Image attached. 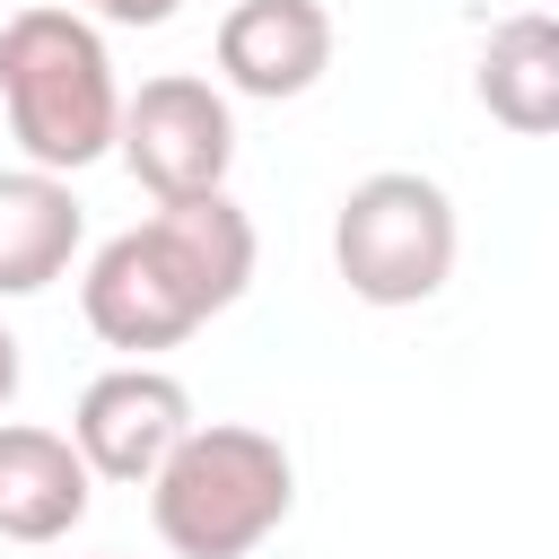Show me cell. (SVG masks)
Returning a JSON list of instances; mask_svg holds the SVG:
<instances>
[{
  "instance_id": "4fadbf2b",
  "label": "cell",
  "mask_w": 559,
  "mask_h": 559,
  "mask_svg": "<svg viewBox=\"0 0 559 559\" xmlns=\"http://www.w3.org/2000/svg\"><path fill=\"white\" fill-rule=\"evenodd\" d=\"M550 9H559V0H550Z\"/></svg>"
},
{
  "instance_id": "52a82bcc",
  "label": "cell",
  "mask_w": 559,
  "mask_h": 559,
  "mask_svg": "<svg viewBox=\"0 0 559 559\" xmlns=\"http://www.w3.org/2000/svg\"><path fill=\"white\" fill-rule=\"evenodd\" d=\"M218 79L236 96H306L323 70H332V9L323 0H236L218 17Z\"/></svg>"
},
{
  "instance_id": "ba28073f",
  "label": "cell",
  "mask_w": 559,
  "mask_h": 559,
  "mask_svg": "<svg viewBox=\"0 0 559 559\" xmlns=\"http://www.w3.org/2000/svg\"><path fill=\"white\" fill-rule=\"evenodd\" d=\"M87 498H96V472L61 428L0 419V542L44 550L87 524Z\"/></svg>"
},
{
  "instance_id": "7c38bea8",
  "label": "cell",
  "mask_w": 559,
  "mask_h": 559,
  "mask_svg": "<svg viewBox=\"0 0 559 559\" xmlns=\"http://www.w3.org/2000/svg\"><path fill=\"white\" fill-rule=\"evenodd\" d=\"M17 384H26V349H17V332L0 323V411L17 402Z\"/></svg>"
},
{
  "instance_id": "5b68a950",
  "label": "cell",
  "mask_w": 559,
  "mask_h": 559,
  "mask_svg": "<svg viewBox=\"0 0 559 559\" xmlns=\"http://www.w3.org/2000/svg\"><path fill=\"white\" fill-rule=\"evenodd\" d=\"M114 157L131 166V183H140L148 201H201V192H227V166H236V114H227V87H210V79H192V70L140 79V96H122Z\"/></svg>"
},
{
  "instance_id": "277c9868",
  "label": "cell",
  "mask_w": 559,
  "mask_h": 559,
  "mask_svg": "<svg viewBox=\"0 0 559 559\" xmlns=\"http://www.w3.org/2000/svg\"><path fill=\"white\" fill-rule=\"evenodd\" d=\"M454 253H463V218L445 183L419 166H376L332 210V271L358 306H428L454 280Z\"/></svg>"
},
{
  "instance_id": "7a4b0ae2",
  "label": "cell",
  "mask_w": 559,
  "mask_h": 559,
  "mask_svg": "<svg viewBox=\"0 0 559 559\" xmlns=\"http://www.w3.org/2000/svg\"><path fill=\"white\" fill-rule=\"evenodd\" d=\"M0 114H9V140L26 148V166H44V175H79L114 148L122 87H114V52L87 9L35 0L0 26Z\"/></svg>"
},
{
  "instance_id": "8fae6325",
  "label": "cell",
  "mask_w": 559,
  "mask_h": 559,
  "mask_svg": "<svg viewBox=\"0 0 559 559\" xmlns=\"http://www.w3.org/2000/svg\"><path fill=\"white\" fill-rule=\"evenodd\" d=\"M70 9H87V17H105V26H166L183 0H70Z\"/></svg>"
},
{
  "instance_id": "8992f818",
  "label": "cell",
  "mask_w": 559,
  "mask_h": 559,
  "mask_svg": "<svg viewBox=\"0 0 559 559\" xmlns=\"http://www.w3.org/2000/svg\"><path fill=\"white\" fill-rule=\"evenodd\" d=\"M183 437H192V393H183V376H166V367H148V358L105 367V376L79 393V411H70V445H79L87 472L114 480V489H148L157 463H166Z\"/></svg>"
},
{
  "instance_id": "3957f363",
  "label": "cell",
  "mask_w": 559,
  "mask_h": 559,
  "mask_svg": "<svg viewBox=\"0 0 559 559\" xmlns=\"http://www.w3.org/2000/svg\"><path fill=\"white\" fill-rule=\"evenodd\" d=\"M297 507V463L271 428L245 419H192V437L148 480V524L175 559H245L262 550Z\"/></svg>"
},
{
  "instance_id": "6da1fadb",
  "label": "cell",
  "mask_w": 559,
  "mask_h": 559,
  "mask_svg": "<svg viewBox=\"0 0 559 559\" xmlns=\"http://www.w3.org/2000/svg\"><path fill=\"white\" fill-rule=\"evenodd\" d=\"M245 288H253V218L227 192H201V201H157L140 227L105 236L87 253L79 314L105 349L148 358V349L192 341Z\"/></svg>"
},
{
  "instance_id": "9c48e42d",
  "label": "cell",
  "mask_w": 559,
  "mask_h": 559,
  "mask_svg": "<svg viewBox=\"0 0 559 559\" xmlns=\"http://www.w3.org/2000/svg\"><path fill=\"white\" fill-rule=\"evenodd\" d=\"M480 114L515 140H559V9H524L498 17L480 44Z\"/></svg>"
},
{
  "instance_id": "30bf717a",
  "label": "cell",
  "mask_w": 559,
  "mask_h": 559,
  "mask_svg": "<svg viewBox=\"0 0 559 559\" xmlns=\"http://www.w3.org/2000/svg\"><path fill=\"white\" fill-rule=\"evenodd\" d=\"M79 236H87V218H79L70 175H44V166L0 175V297H44L70 271Z\"/></svg>"
}]
</instances>
